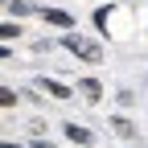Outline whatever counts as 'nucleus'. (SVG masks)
Masks as SVG:
<instances>
[{"instance_id": "obj_1", "label": "nucleus", "mask_w": 148, "mask_h": 148, "mask_svg": "<svg viewBox=\"0 0 148 148\" xmlns=\"http://www.w3.org/2000/svg\"><path fill=\"white\" fill-rule=\"evenodd\" d=\"M62 45L74 53V58H86V62H103V49H99L95 41H86V37H66Z\"/></svg>"}, {"instance_id": "obj_2", "label": "nucleus", "mask_w": 148, "mask_h": 148, "mask_svg": "<svg viewBox=\"0 0 148 148\" xmlns=\"http://www.w3.org/2000/svg\"><path fill=\"white\" fill-rule=\"evenodd\" d=\"M45 16L49 25H58V29H74V12H66V8H37Z\"/></svg>"}, {"instance_id": "obj_3", "label": "nucleus", "mask_w": 148, "mask_h": 148, "mask_svg": "<svg viewBox=\"0 0 148 148\" xmlns=\"http://www.w3.org/2000/svg\"><path fill=\"white\" fill-rule=\"evenodd\" d=\"M66 136H70L74 144H95V136H90L86 127H78V123H66Z\"/></svg>"}, {"instance_id": "obj_4", "label": "nucleus", "mask_w": 148, "mask_h": 148, "mask_svg": "<svg viewBox=\"0 0 148 148\" xmlns=\"http://www.w3.org/2000/svg\"><path fill=\"white\" fill-rule=\"evenodd\" d=\"M37 86H45L49 95H58V99H70V86H62L58 78H37Z\"/></svg>"}, {"instance_id": "obj_5", "label": "nucleus", "mask_w": 148, "mask_h": 148, "mask_svg": "<svg viewBox=\"0 0 148 148\" xmlns=\"http://www.w3.org/2000/svg\"><path fill=\"white\" fill-rule=\"evenodd\" d=\"M21 37V25L16 21H0V41H16Z\"/></svg>"}, {"instance_id": "obj_6", "label": "nucleus", "mask_w": 148, "mask_h": 148, "mask_svg": "<svg viewBox=\"0 0 148 148\" xmlns=\"http://www.w3.org/2000/svg\"><path fill=\"white\" fill-rule=\"evenodd\" d=\"M8 12H12V16H33L37 8L29 4V0H12V4H8Z\"/></svg>"}, {"instance_id": "obj_7", "label": "nucleus", "mask_w": 148, "mask_h": 148, "mask_svg": "<svg viewBox=\"0 0 148 148\" xmlns=\"http://www.w3.org/2000/svg\"><path fill=\"white\" fill-rule=\"evenodd\" d=\"M82 95H86V99H99V95H103V86H99L95 78H82Z\"/></svg>"}, {"instance_id": "obj_8", "label": "nucleus", "mask_w": 148, "mask_h": 148, "mask_svg": "<svg viewBox=\"0 0 148 148\" xmlns=\"http://www.w3.org/2000/svg\"><path fill=\"white\" fill-rule=\"evenodd\" d=\"M111 127H115V132H123V136H136V127H132V123H127V119H119V115H115V119H111Z\"/></svg>"}, {"instance_id": "obj_9", "label": "nucleus", "mask_w": 148, "mask_h": 148, "mask_svg": "<svg viewBox=\"0 0 148 148\" xmlns=\"http://www.w3.org/2000/svg\"><path fill=\"white\" fill-rule=\"evenodd\" d=\"M16 103V90H8V86H0V107H12Z\"/></svg>"}, {"instance_id": "obj_10", "label": "nucleus", "mask_w": 148, "mask_h": 148, "mask_svg": "<svg viewBox=\"0 0 148 148\" xmlns=\"http://www.w3.org/2000/svg\"><path fill=\"white\" fill-rule=\"evenodd\" d=\"M0 58H12V49H8V45H0Z\"/></svg>"}, {"instance_id": "obj_11", "label": "nucleus", "mask_w": 148, "mask_h": 148, "mask_svg": "<svg viewBox=\"0 0 148 148\" xmlns=\"http://www.w3.org/2000/svg\"><path fill=\"white\" fill-rule=\"evenodd\" d=\"M0 148H21V144H8V140H0Z\"/></svg>"}, {"instance_id": "obj_12", "label": "nucleus", "mask_w": 148, "mask_h": 148, "mask_svg": "<svg viewBox=\"0 0 148 148\" xmlns=\"http://www.w3.org/2000/svg\"><path fill=\"white\" fill-rule=\"evenodd\" d=\"M0 4H4V0H0Z\"/></svg>"}]
</instances>
